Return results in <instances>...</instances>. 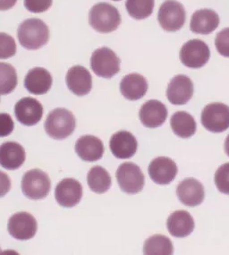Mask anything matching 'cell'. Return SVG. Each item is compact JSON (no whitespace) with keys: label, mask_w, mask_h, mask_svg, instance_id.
Returning a JSON list of instances; mask_svg holds the SVG:
<instances>
[{"label":"cell","mask_w":229,"mask_h":255,"mask_svg":"<svg viewBox=\"0 0 229 255\" xmlns=\"http://www.w3.org/2000/svg\"><path fill=\"white\" fill-rule=\"evenodd\" d=\"M17 36L22 47L29 50H35L48 43L49 27L40 19L30 18L19 25Z\"/></svg>","instance_id":"obj_1"},{"label":"cell","mask_w":229,"mask_h":255,"mask_svg":"<svg viewBox=\"0 0 229 255\" xmlns=\"http://www.w3.org/2000/svg\"><path fill=\"white\" fill-rule=\"evenodd\" d=\"M89 23L95 31L110 33L115 31L121 23L118 10L105 2L93 5L89 13Z\"/></svg>","instance_id":"obj_2"},{"label":"cell","mask_w":229,"mask_h":255,"mask_svg":"<svg viewBox=\"0 0 229 255\" xmlns=\"http://www.w3.org/2000/svg\"><path fill=\"white\" fill-rule=\"evenodd\" d=\"M75 116L66 109L52 110L45 122V131L55 140H63L70 136L75 131Z\"/></svg>","instance_id":"obj_3"},{"label":"cell","mask_w":229,"mask_h":255,"mask_svg":"<svg viewBox=\"0 0 229 255\" xmlns=\"http://www.w3.org/2000/svg\"><path fill=\"white\" fill-rule=\"evenodd\" d=\"M51 189L49 176L39 168L27 171L22 177V191L27 198L41 200L48 196Z\"/></svg>","instance_id":"obj_4"},{"label":"cell","mask_w":229,"mask_h":255,"mask_svg":"<svg viewBox=\"0 0 229 255\" xmlns=\"http://www.w3.org/2000/svg\"><path fill=\"white\" fill-rule=\"evenodd\" d=\"M91 68L98 76L111 79L120 71V59L112 49L102 47L93 53Z\"/></svg>","instance_id":"obj_5"},{"label":"cell","mask_w":229,"mask_h":255,"mask_svg":"<svg viewBox=\"0 0 229 255\" xmlns=\"http://www.w3.org/2000/svg\"><path fill=\"white\" fill-rule=\"evenodd\" d=\"M115 176L120 189L126 194H138L143 189L145 183L144 175L134 163L121 164L116 170Z\"/></svg>","instance_id":"obj_6"},{"label":"cell","mask_w":229,"mask_h":255,"mask_svg":"<svg viewBox=\"0 0 229 255\" xmlns=\"http://www.w3.org/2000/svg\"><path fill=\"white\" fill-rule=\"evenodd\" d=\"M185 7L176 0H166L159 7L158 20L165 31H179L185 25Z\"/></svg>","instance_id":"obj_7"},{"label":"cell","mask_w":229,"mask_h":255,"mask_svg":"<svg viewBox=\"0 0 229 255\" xmlns=\"http://www.w3.org/2000/svg\"><path fill=\"white\" fill-rule=\"evenodd\" d=\"M203 127L212 132H225L229 128V107L223 103H211L202 113Z\"/></svg>","instance_id":"obj_8"},{"label":"cell","mask_w":229,"mask_h":255,"mask_svg":"<svg viewBox=\"0 0 229 255\" xmlns=\"http://www.w3.org/2000/svg\"><path fill=\"white\" fill-rule=\"evenodd\" d=\"M211 57L208 45L203 40H191L183 45L180 50V60L190 68H201L207 64Z\"/></svg>","instance_id":"obj_9"},{"label":"cell","mask_w":229,"mask_h":255,"mask_svg":"<svg viewBox=\"0 0 229 255\" xmlns=\"http://www.w3.org/2000/svg\"><path fill=\"white\" fill-rule=\"evenodd\" d=\"M38 225L33 216L25 212H18L9 219L7 230L17 240H29L36 235Z\"/></svg>","instance_id":"obj_10"},{"label":"cell","mask_w":229,"mask_h":255,"mask_svg":"<svg viewBox=\"0 0 229 255\" xmlns=\"http://www.w3.org/2000/svg\"><path fill=\"white\" fill-rule=\"evenodd\" d=\"M14 115L20 123L31 127L42 119L43 107L36 99L22 98L14 106Z\"/></svg>","instance_id":"obj_11"},{"label":"cell","mask_w":229,"mask_h":255,"mask_svg":"<svg viewBox=\"0 0 229 255\" xmlns=\"http://www.w3.org/2000/svg\"><path fill=\"white\" fill-rule=\"evenodd\" d=\"M83 197V186L81 183L73 178L60 181L55 189V198L57 203L65 208L77 205Z\"/></svg>","instance_id":"obj_12"},{"label":"cell","mask_w":229,"mask_h":255,"mask_svg":"<svg viewBox=\"0 0 229 255\" xmlns=\"http://www.w3.org/2000/svg\"><path fill=\"white\" fill-rule=\"evenodd\" d=\"M194 95V84L186 75H176L168 84L167 97L173 105H185Z\"/></svg>","instance_id":"obj_13"},{"label":"cell","mask_w":229,"mask_h":255,"mask_svg":"<svg viewBox=\"0 0 229 255\" xmlns=\"http://www.w3.org/2000/svg\"><path fill=\"white\" fill-rule=\"evenodd\" d=\"M66 82L71 93L77 96L87 95L93 88L92 75L82 66L71 67L66 74Z\"/></svg>","instance_id":"obj_14"},{"label":"cell","mask_w":229,"mask_h":255,"mask_svg":"<svg viewBox=\"0 0 229 255\" xmlns=\"http://www.w3.org/2000/svg\"><path fill=\"white\" fill-rule=\"evenodd\" d=\"M148 171L151 180L156 184L168 185L176 178L177 166L171 158L159 157L150 162Z\"/></svg>","instance_id":"obj_15"},{"label":"cell","mask_w":229,"mask_h":255,"mask_svg":"<svg viewBox=\"0 0 229 255\" xmlns=\"http://www.w3.org/2000/svg\"><path fill=\"white\" fill-rule=\"evenodd\" d=\"M139 117L146 128H157L165 123L168 118V110L162 102L151 100L141 106Z\"/></svg>","instance_id":"obj_16"},{"label":"cell","mask_w":229,"mask_h":255,"mask_svg":"<svg viewBox=\"0 0 229 255\" xmlns=\"http://www.w3.org/2000/svg\"><path fill=\"white\" fill-rule=\"evenodd\" d=\"M177 197L186 206H198L203 203L205 196L203 185L194 178H186L177 185Z\"/></svg>","instance_id":"obj_17"},{"label":"cell","mask_w":229,"mask_h":255,"mask_svg":"<svg viewBox=\"0 0 229 255\" xmlns=\"http://www.w3.org/2000/svg\"><path fill=\"white\" fill-rule=\"evenodd\" d=\"M137 143L135 137L132 133L127 131H119L111 136L110 141V148L111 152L115 158H132L136 153Z\"/></svg>","instance_id":"obj_18"},{"label":"cell","mask_w":229,"mask_h":255,"mask_svg":"<svg viewBox=\"0 0 229 255\" xmlns=\"http://www.w3.org/2000/svg\"><path fill=\"white\" fill-rule=\"evenodd\" d=\"M52 76L43 67H34L27 73L24 86L27 91L34 95H42L49 92L52 86Z\"/></svg>","instance_id":"obj_19"},{"label":"cell","mask_w":229,"mask_h":255,"mask_svg":"<svg viewBox=\"0 0 229 255\" xmlns=\"http://www.w3.org/2000/svg\"><path fill=\"white\" fill-rule=\"evenodd\" d=\"M220 24L219 14L212 9H201L194 12L191 18V31L207 35L216 30Z\"/></svg>","instance_id":"obj_20"},{"label":"cell","mask_w":229,"mask_h":255,"mask_svg":"<svg viewBox=\"0 0 229 255\" xmlns=\"http://www.w3.org/2000/svg\"><path fill=\"white\" fill-rule=\"evenodd\" d=\"M75 151L84 161L94 162L101 159L104 153L103 142L97 137L84 135L75 143Z\"/></svg>","instance_id":"obj_21"},{"label":"cell","mask_w":229,"mask_h":255,"mask_svg":"<svg viewBox=\"0 0 229 255\" xmlns=\"http://www.w3.org/2000/svg\"><path fill=\"white\" fill-rule=\"evenodd\" d=\"M25 158V150L17 142L6 141L0 146V165L5 169H18L22 167Z\"/></svg>","instance_id":"obj_22"},{"label":"cell","mask_w":229,"mask_h":255,"mask_svg":"<svg viewBox=\"0 0 229 255\" xmlns=\"http://www.w3.org/2000/svg\"><path fill=\"white\" fill-rule=\"evenodd\" d=\"M148 83L145 77L139 74L125 75L120 83V92L129 101H138L145 95L148 91Z\"/></svg>","instance_id":"obj_23"},{"label":"cell","mask_w":229,"mask_h":255,"mask_svg":"<svg viewBox=\"0 0 229 255\" xmlns=\"http://www.w3.org/2000/svg\"><path fill=\"white\" fill-rule=\"evenodd\" d=\"M167 227L173 237L186 238L194 231V219L188 211H176L169 216Z\"/></svg>","instance_id":"obj_24"},{"label":"cell","mask_w":229,"mask_h":255,"mask_svg":"<svg viewBox=\"0 0 229 255\" xmlns=\"http://www.w3.org/2000/svg\"><path fill=\"white\" fill-rule=\"evenodd\" d=\"M170 125L173 132L181 138L193 136L197 129V125L194 118L185 111H178L173 115Z\"/></svg>","instance_id":"obj_25"},{"label":"cell","mask_w":229,"mask_h":255,"mask_svg":"<svg viewBox=\"0 0 229 255\" xmlns=\"http://www.w3.org/2000/svg\"><path fill=\"white\" fill-rule=\"evenodd\" d=\"M90 189L96 194H104L111 188V176L104 167L96 166L91 168L87 176Z\"/></svg>","instance_id":"obj_26"},{"label":"cell","mask_w":229,"mask_h":255,"mask_svg":"<svg viewBox=\"0 0 229 255\" xmlns=\"http://www.w3.org/2000/svg\"><path fill=\"white\" fill-rule=\"evenodd\" d=\"M173 245L169 238L162 235H155L144 243L143 254L147 255H170L173 254Z\"/></svg>","instance_id":"obj_27"},{"label":"cell","mask_w":229,"mask_h":255,"mask_svg":"<svg viewBox=\"0 0 229 255\" xmlns=\"http://www.w3.org/2000/svg\"><path fill=\"white\" fill-rule=\"evenodd\" d=\"M154 4L155 0H126L125 7L131 17L143 20L152 13Z\"/></svg>","instance_id":"obj_28"},{"label":"cell","mask_w":229,"mask_h":255,"mask_svg":"<svg viewBox=\"0 0 229 255\" xmlns=\"http://www.w3.org/2000/svg\"><path fill=\"white\" fill-rule=\"evenodd\" d=\"M17 86V74L13 66L0 63V95L12 93Z\"/></svg>","instance_id":"obj_29"},{"label":"cell","mask_w":229,"mask_h":255,"mask_svg":"<svg viewBox=\"0 0 229 255\" xmlns=\"http://www.w3.org/2000/svg\"><path fill=\"white\" fill-rule=\"evenodd\" d=\"M16 53V43L12 36L0 32V59H7Z\"/></svg>","instance_id":"obj_30"},{"label":"cell","mask_w":229,"mask_h":255,"mask_svg":"<svg viewBox=\"0 0 229 255\" xmlns=\"http://www.w3.org/2000/svg\"><path fill=\"white\" fill-rule=\"evenodd\" d=\"M214 180L220 192L222 194H229V163H226L219 167Z\"/></svg>","instance_id":"obj_31"},{"label":"cell","mask_w":229,"mask_h":255,"mask_svg":"<svg viewBox=\"0 0 229 255\" xmlns=\"http://www.w3.org/2000/svg\"><path fill=\"white\" fill-rule=\"evenodd\" d=\"M215 46L221 56L229 57V28L223 29L217 34Z\"/></svg>","instance_id":"obj_32"},{"label":"cell","mask_w":229,"mask_h":255,"mask_svg":"<svg viewBox=\"0 0 229 255\" xmlns=\"http://www.w3.org/2000/svg\"><path fill=\"white\" fill-rule=\"evenodd\" d=\"M53 0H24L25 8L31 13H43L52 5Z\"/></svg>","instance_id":"obj_33"},{"label":"cell","mask_w":229,"mask_h":255,"mask_svg":"<svg viewBox=\"0 0 229 255\" xmlns=\"http://www.w3.org/2000/svg\"><path fill=\"white\" fill-rule=\"evenodd\" d=\"M14 129V123L11 116L5 113L0 114V137L8 136Z\"/></svg>","instance_id":"obj_34"},{"label":"cell","mask_w":229,"mask_h":255,"mask_svg":"<svg viewBox=\"0 0 229 255\" xmlns=\"http://www.w3.org/2000/svg\"><path fill=\"white\" fill-rule=\"evenodd\" d=\"M11 189V180L4 172L0 171V198L4 196Z\"/></svg>","instance_id":"obj_35"},{"label":"cell","mask_w":229,"mask_h":255,"mask_svg":"<svg viewBox=\"0 0 229 255\" xmlns=\"http://www.w3.org/2000/svg\"><path fill=\"white\" fill-rule=\"evenodd\" d=\"M17 0H0V11H6L16 4Z\"/></svg>","instance_id":"obj_36"},{"label":"cell","mask_w":229,"mask_h":255,"mask_svg":"<svg viewBox=\"0 0 229 255\" xmlns=\"http://www.w3.org/2000/svg\"><path fill=\"white\" fill-rule=\"evenodd\" d=\"M225 151L227 155L229 157V136L227 137L225 141Z\"/></svg>","instance_id":"obj_37"},{"label":"cell","mask_w":229,"mask_h":255,"mask_svg":"<svg viewBox=\"0 0 229 255\" xmlns=\"http://www.w3.org/2000/svg\"><path fill=\"white\" fill-rule=\"evenodd\" d=\"M113 1H120V0H113Z\"/></svg>","instance_id":"obj_38"},{"label":"cell","mask_w":229,"mask_h":255,"mask_svg":"<svg viewBox=\"0 0 229 255\" xmlns=\"http://www.w3.org/2000/svg\"><path fill=\"white\" fill-rule=\"evenodd\" d=\"M0 253H1V249H0Z\"/></svg>","instance_id":"obj_39"}]
</instances>
